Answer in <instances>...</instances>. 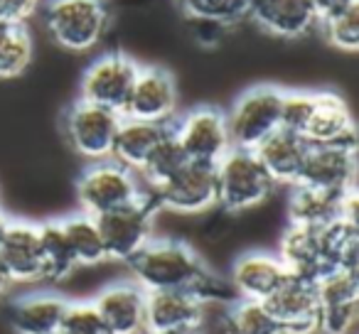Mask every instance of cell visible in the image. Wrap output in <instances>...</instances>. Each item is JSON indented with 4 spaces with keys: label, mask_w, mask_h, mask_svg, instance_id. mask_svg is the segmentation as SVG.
I'll return each mask as SVG.
<instances>
[{
    "label": "cell",
    "mask_w": 359,
    "mask_h": 334,
    "mask_svg": "<svg viewBox=\"0 0 359 334\" xmlns=\"http://www.w3.org/2000/svg\"><path fill=\"white\" fill-rule=\"evenodd\" d=\"M308 150H310V143L303 135L278 128L266 140H261L254 148V153L276 185L293 187L300 177V170H303Z\"/></svg>",
    "instance_id": "44dd1931"
},
{
    "label": "cell",
    "mask_w": 359,
    "mask_h": 334,
    "mask_svg": "<svg viewBox=\"0 0 359 334\" xmlns=\"http://www.w3.org/2000/svg\"><path fill=\"white\" fill-rule=\"evenodd\" d=\"M278 258L283 260L288 275L308 283L318 285L323 278L334 273V260L330 253L327 236L323 229H310V226H293L285 229L280 239V253Z\"/></svg>",
    "instance_id": "8fae6325"
},
{
    "label": "cell",
    "mask_w": 359,
    "mask_h": 334,
    "mask_svg": "<svg viewBox=\"0 0 359 334\" xmlns=\"http://www.w3.org/2000/svg\"><path fill=\"white\" fill-rule=\"evenodd\" d=\"M60 334H109L91 302H69L62 317Z\"/></svg>",
    "instance_id": "d6a6232c"
},
{
    "label": "cell",
    "mask_w": 359,
    "mask_h": 334,
    "mask_svg": "<svg viewBox=\"0 0 359 334\" xmlns=\"http://www.w3.org/2000/svg\"><path fill=\"white\" fill-rule=\"evenodd\" d=\"M251 3H256V0H246V6H251Z\"/></svg>",
    "instance_id": "ab89813d"
},
{
    "label": "cell",
    "mask_w": 359,
    "mask_h": 334,
    "mask_svg": "<svg viewBox=\"0 0 359 334\" xmlns=\"http://www.w3.org/2000/svg\"><path fill=\"white\" fill-rule=\"evenodd\" d=\"M205 300L182 290H160L145 298V329L168 332V329H202Z\"/></svg>",
    "instance_id": "ffe728a7"
},
{
    "label": "cell",
    "mask_w": 359,
    "mask_h": 334,
    "mask_svg": "<svg viewBox=\"0 0 359 334\" xmlns=\"http://www.w3.org/2000/svg\"><path fill=\"white\" fill-rule=\"evenodd\" d=\"M138 71L140 64L135 60H130L128 55H123V52L101 55L99 60L91 62L89 69L81 76L79 99L123 116Z\"/></svg>",
    "instance_id": "52a82bcc"
},
{
    "label": "cell",
    "mask_w": 359,
    "mask_h": 334,
    "mask_svg": "<svg viewBox=\"0 0 359 334\" xmlns=\"http://www.w3.org/2000/svg\"><path fill=\"white\" fill-rule=\"evenodd\" d=\"M325 30V37L330 45L337 47L342 52H357L359 50V6L349 8V11L339 13V15L330 18V20L320 22Z\"/></svg>",
    "instance_id": "4dcf8cb0"
},
{
    "label": "cell",
    "mask_w": 359,
    "mask_h": 334,
    "mask_svg": "<svg viewBox=\"0 0 359 334\" xmlns=\"http://www.w3.org/2000/svg\"><path fill=\"white\" fill-rule=\"evenodd\" d=\"M315 96L313 116L303 130L310 145H342L357 148V128L347 104L332 91H320Z\"/></svg>",
    "instance_id": "ac0fdd59"
},
{
    "label": "cell",
    "mask_w": 359,
    "mask_h": 334,
    "mask_svg": "<svg viewBox=\"0 0 359 334\" xmlns=\"http://www.w3.org/2000/svg\"><path fill=\"white\" fill-rule=\"evenodd\" d=\"M285 278H288V270H285L283 260L278 256L261 253V251L236 258L229 275L236 298L256 300V302H266L285 283Z\"/></svg>",
    "instance_id": "d6986e66"
},
{
    "label": "cell",
    "mask_w": 359,
    "mask_h": 334,
    "mask_svg": "<svg viewBox=\"0 0 359 334\" xmlns=\"http://www.w3.org/2000/svg\"><path fill=\"white\" fill-rule=\"evenodd\" d=\"M344 216L357 219V192H330L308 185H293L288 200V219L293 226L323 229Z\"/></svg>",
    "instance_id": "9a60e30c"
},
{
    "label": "cell",
    "mask_w": 359,
    "mask_h": 334,
    "mask_svg": "<svg viewBox=\"0 0 359 334\" xmlns=\"http://www.w3.org/2000/svg\"><path fill=\"white\" fill-rule=\"evenodd\" d=\"M42 0H0V20L25 22Z\"/></svg>",
    "instance_id": "e575fe53"
},
{
    "label": "cell",
    "mask_w": 359,
    "mask_h": 334,
    "mask_svg": "<svg viewBox=\"0 0 359 334\" xmlns=\"http://www.w3.org/2000/svg\"><path fill=\"white\" fill-rule=\"evenodd\" d=\"M158 209L153 192H145L143 200L133 202L121 209L94 216L104 241L106 260H123L128 263L150 239H153V216Z\"/></svg>",
    "instance_id": "8992f818"
},
{
    "label": "cell",
    "mask_w": 359,
    "mask_h": 334,
    "mask_svg": "<svg viewBox=\"0 0 359 334\" xmlns=\"http://www.w3.org/2000/svg\"><path fill=\"white\" fill-rule=\"evenodd\" d=\"M354 6H359V0H313L318 22L330 20V18L339 15V13L349 11V8H354Z\"/></svg>",
    "instance_id": "d590c367"
},
{
    "label": "cell",
    "mask_w": 359,
    "mask_h": 334,
    "mask_svg": "<svg viewBox=\"0 0 359 334\" xmlns=\"http://www.w3.org/2000/svg\"><path fill=\"white\" fill-rule=\"evenodd\" d=\"M121 118H123L121 113L79 99L69 106L65 116V135L81 158L94 162L109 160Z\"/></svg>",
    "instance_id": "ba28073f"
},
{
    "label": "cell",
    "mask_w": 359,
    "mask_h": 334,
    "mask_svg": "<svg viewBox=\"0 0 359 334\" xmlns=\"http://www.w3.org/2000/svg\"><path fill=\"white\" fill-rule=\"evenodd\" d=\"M0 263L6 265L11 283L42 280L40 229L30 221H11L0 239Z\"/></svg>",
    "instance_id": "e0dca14e"
},
{
    "label": "cell",
    "mask_w": 359,
    "mask_h": 334,
    "mask_svg": "<svg viewBox=\"0 0 359 334\" xmlns=\"http://www.w3.org/2000/svg\"><path fill=\"white\" fill-rule=\"evenodd\" d=\"M158 207L177 214H200L217 204V165L187 160L168 182L150 190Z\"/></svg>",
    "instance_id": "30bf717a"
},
{
    "label": "cell",
    "mask_w": 359,
    "mask_h": 334,
    "mask_svg": "<svg viewBox=\"0 0 359 334\" xmlns=\"http://www.w3.org/2000/svg\"><path fill=\"white\" fill-rule=\"evenodd\" d=\"M359 302H330L320 305L318 332L323 334H349L357 324Z\"/></svg>",
    "instance_id": "836d02e7"
},
{
    "label": "cell",
    "mask_w": 359,
    "mask_h": 334,
    "mask_svg": "<svg viewBox=\"0 0 359 334\" xmlns=\"http://www.w3.org/2000/svg\"><path fill=\"white\" fill-rule=\"evenodd\" d=\"M45 25L62 50L86 52L104 37L109 8L104 0H47Z\"/></svg>",
    "instance_id": "3957f363"
},
{
    "label": "cell",
    "mask_w": 359,
    "mask_h": 334,
    "mask_svg": "<svg viewBox=\"0 0 359 334\" xmlns=\"http://www.w3.org/2000/svg\"><path fill=\"white\" fill-rule=\"evenodd\" d=\"M32 60V37L25 22L0 20V79H13Z\"/></svg>",
    "instance_id": "484cf974"
},
{
    "label": "cell",
    "mask_w": 359,
    "mask_h": 334,
    "mask_svg": "<svg viewBox=\"0 0 359 334\" xmlns=\"http://www.w3.org/2000/svg\"><path fill=\"white\" fill-rule=\"evenodd\" d=\"M153 334H202V329H168V332H153Z\"/></svg>",
    "instance_id": "74e56055"
},
{
    "label": "cell",
    "mask_w": 359,
    "mask_h": 334,
    "mask_svg": "<svg viewBox=\"0 0 359 334\" xmlns=\"http://www.w3.org/2000/svg\"><path fill=\"white\" fill-rule=\"evenodd\" d=\"M295 185L330 192H357V148L310 145Z\"/></svg>",
    "instance_id": "5bb4252c"
},
{
    "label": "cell",
    "mask_w": 359,
    "mask_h": 334,
    "mask_svg": "<svg viewBox=\"0 0 359 334\" xmlns=\"http://www.w3.org/2000/svg\"><path fill=\"white\" fill-rule=\"evenodd\" d=\"M280 101H283V91L269 84L244 91L234 101L229 113H224L231 148L254 150L261 140H266L273 130H278Z\"/></svg>",
    "instance_id": "5b68a950"
},
{
    "label": "cell",
    "mask_w": 359,
    "mask_h": 334,
    "mask_svg": "<svg viewBox=\"0 0 359 334\" xmlns=\"http://www.w3.org/2000/svg\"><path fill=\"white\" fill-rule=\"evenodd\" d=\"M187 18L210 25H234L249 18L246 0H177Z\"/></svg>",
    "instance_id": "f546056e"
},
{
    "label": "cell",
    "mask_w": 359,
    "mask_h": 334,
    "mask_svg": "<svg viewBox=\"0 0 359 334\" xmlns=\"http://www.w3.org/2000/svg\"><path fill=\"white\" fill-rule=\"evenodd\" d=\"M143 182L128 167L114 162V160H99L89 165L76 182V197H79L81 211L89 216H101L106 211L121 209L145 197Z\"/></svg>",
    "instance_id": "277c9868"
},
{
    "label": "cell",
    "mask_w": 359,
    "mask_h": 334,
    "mask_svg": "<svg viewBox=\"0 0 359 334\" xmlns=\"http://www.w3.org/2000/svg\"><path fill=\"white\" fill-rule=\"evenodd\" d=\"M170 128H172V123H145V120L121 118L109 160L123 165L138 175L153 155V150L160 145V140L170 133Z\"/></svg>",
    "instance_id": "603a6c76"
},
{
    "label": "cell",
    "mask_w": 359,
    "mask_h": 334,
    "mask_svg": "<svg viewBox=\"0 0 359 334\" xmlns=\"http://www.w3.org/2000/svg\"><path fill=\"white\" fill-rule=\"evenodd\" d=\"M62 229L69 241L72 256H74L76 265H99L106 260L104 241H101L99 226L96 219L89 214H74L69 219L62 221Z\"/></svg>",
    "instance_id": "83f0119b"
},
{
    "label": "cell",
    "mask_w": 359,
    "mask_h": 334,
    "mask_svg": "<svg viewBox=\"0 0 359 334\" xmlns=\"http://www.w3.org/2000/svg\"><path fill=\"white\" fill-rule=\"evenodd\" d=\"M280 334H318L320 298L318 285L288 275L285 283L266 300Z\"/></svg>",
    "instance_id": "4fadbf2b"
},
{
    "label": "cell",
    "mask_w": 359,
    "mask_h": 334,
    "mask_svg": "<svg viewBox=\"0 0 359 334\" xmlns=\"http://www.w3.org/2000/svg\"><path fill=\"white\" fill-rule=\"evenodd\" d=\"M145 293L133 280L106 285L94 300V309L99 312L109 334H148L145 329Z\"/></svg>",
    "instance_id": "2e32d148"
},
{
    "label": "cell",
    "mask_w": 359,
    "mask_h": 334,
    "mask_svg": "<svg viewBox=\"0 0 359 334\" xmlns=\"http://www.w3.org/2000/svg\"><path fill=\"white\" fill-rule=\"evenodd\" d=\"M187 155L185 150L180 148L177 138L172 135V128L170 133L160 140V145L153 150V155L148 158V162L143 165V170L138 172V177H143V182L148 185V190H155L163 182H168L175 172H180L185 167Z\"/></svg>",
    "instance_id": "f1b7e54d"
},
{
    "label": "cell",
    "mask_w": 359,
    "mask_h": 334,
    "mask_svg": "<svg viewBox=\"0 0 359 334\" xmlns=\"http://www.w3.org/2000/svg\"><path fill=\"white\" fill-rule=\"evenodd\" d=\"M67 300L52 293H35L11 305L8 319L18 334H55L60 332L67 312Z\"/></svg>",
    "instance_id": "cb8c5ba5"
},
{
    "label": "cell",
    "mask_w": 359,
    "mask_h": 334,
    "mask_svg": "<svg viewBox=\"0 0 359 334\" xmlns=\"http://www.w3.org/2000/svg\"><path fill=\"white\" fill-rule=\"evenodd\" d=\"M172 135L177 138L180 148L185 150L187 160H195V162L217 165L231 150L226 116L215 106L187 111L182 118L172 123Z\"/></svg>",
    "instance_id": "9c48e42d"
},
{
    "label": "cell",
    "mask_w": 359,
    "mask_h": 334,
    "mask_svg": "<svg viewBox=\"0 0 359 334\" xmlns=\"http://www.w3.org/2000/svg\"><path fill=\"white\" fill-rule=\"evenodd\" d=\"M276 182L264 170L254 150L231 148L217 162V204L226 211H244L259 207L273 192Z\"/></svg>",
    "instance_id": "7a4b0ae2"
},
{
    "label": "cell",
    "mask_w": 359,
    "mask_h": 334,
    "mask_svg": "<svg viewBox=\"0 0 359 334\" xmlns=\"http://www.w3.org/2000/svg\"><path fill=\"white\" fill-rule=\"evenodd\" d=\"M175 111H177L175 76L163 67H140L123 118L145 120V123H172Z\"/></svg>",
    "instance_id": "7c38bea8"
},
{
    "label": "cell",
    "mask_w": 359,
    "mask_h": 334,
    "mask_svg": "<svg viewBox=\"0 0 359 334\" xmlns=\"http://www.w3.org/2000/svg\"><path fill=\"white\" fill-rule=\"evenodd\" d=\"M315 96L308 91H283L280 101V128L303 135L310 116H313Z\"/></svg>",
    "instance_id": "1f68e13d"
},
{
    "label": "cell",
    "mask_w": 359,
    "mask_h": 334,
    "mask_svg": "<svg viewBox=\"0 0 359 334\" xmlns=\"http://www.w3.org/2000/svg\"><path fill=\"white\" fill-rule=\"evenodd\" d=\"M40 229V249H42V280H60L69 278L74 268H79L72 256L69 241L62 229V221H47L37 226Z\"/></svg>",
    "instance_id": "d4e9b609"
},
{
    "label": "cell",
    "mask_w": 359,
    "mask_h": 334,
    "mask_svg": "<svg viewBox=\"0 0 359 334\" xmlns=\"http://www.w3.org/2000/svg\"><path fill=\"white\" fill-rule=\"evenodd\" d=\"M8 288H11V278H8V273H6V265L0 263V298L8 293Z\"/></svg>",
    "instance_id": "8d00e7d4"
},
{
    "label": "cell",
    "mask_w": 359,
    "mask_h": 334,
    "mask_svg": "<svg viewBox=\"0 0 359 334\" xmlns=\"http://www.w3.org/2000/svg\"><path fill=\"white\" fill-rule=\"evenodd\" d=\"M126 265L133 275V283L145 293L182 290L197 295L205 302L224 293V285L212 273L210 265L182 241L150 239Z\"/></svg>",
    "instance_id": "6da1fadb"
},
{
    "label": "cell",
    "mask_w": 359,
    "mask_h": 334,
    "mask_svg": "<svg viewBox=\"0 0 359 334\" xmlns=\"http://www.w3.org/2000/svg\"><path fill=\"white\" fill-rule=\"evenodd\" d=\"M8 224H11V219H8V216L3 214V211H0V239H3V234H6Z\"/></svg>",
    "instance_id": "f35d334b"
},
{
    "label": "cell",
    "mask_w": 359,
    "mask_h": 334,
    "mask_svg": "<svg viewBox=\"0 0 359 334\" xmlns=\"http://www.w3.org/2000/svg\"><path fill=\"white\" fill-rule=\"evenodd\" d=\"M249 18L276 37H303L318 25L313 0H256Z\"/></svg>",
    "instance_id": "7402d4cb"
},
{
    "label": "cell",
    "mask_w": 359,
    "mask_h": 334,
    "mask_svg": "<svg viewBox=\"0 0 359 334\" xmlns=\"http://www.w3.org/2000/svg\"><path fill=\"white\" fill-rule=\"evenodd\" d=\"M224 334H280L278 322L273 319L266 302L256 300H231L222 317Z\"/></svg>",
    "instance_id": "4316f807"
},
{
    "label": "cell",
    "mask_w": 359,
    "mask_h": 334,
    "mask_svg": "<svg viewBox=\"0 0 359 334\" xmlns=\"http://www.w3.org/2000/svg\"><path fill=\"white\" fill-rule=\"evenodd\" d=\"M55 334H60V332H55Z\"/></svg>",
    "instance_id": "60d3db41"
}]
</instances>
